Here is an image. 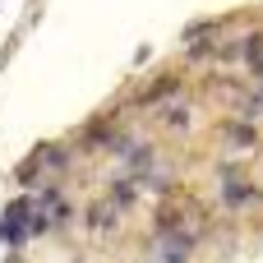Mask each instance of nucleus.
<instances>
[{"instance_id":"obj_1","label":"nucleus","mask_w":263,"mask_h":263,"mask_svg":"<svg viewBox=\"0 0 263 263\" xmlns=\"http://www.w3.org/2000/svg\"><path fill=\"white\" fill-rule=\"evenodd\" d=\"M32 208H37V203H14V208L5 213V227H0V236H5L9 245H18V240L32 231Z\"/></svg>"},{"instance_id":"obj_2","label":"nucleus","mask_w":263,"mask_h":263,"mask_svg":"<svg viewBox=\"0 0 263 263\" xmlns=\"http://www.w3.org/2000/svg\"><path fill=\"white\" fill-rule=\"evenodd\" d=\"M9 263H18V259H9Z\"/></svg>"}]
</instances>
